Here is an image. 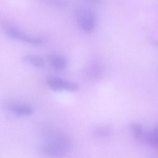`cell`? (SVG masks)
Masks as SVG:
<instances>
[{
    "mask_svg": "<svg viewBox=\"0 0 158 158\" xmlns=\"http://www.w3.org/2000/svg\"><path fill=\"white\" fill-rule=\"evenodd\" d=\"M8 109L17 116H28L33 113V109L28 106L12 105L9 106Z\"/></svg>",
    "mask_w": 158,
    "mask_h": 158,
    "instance_id": "cell-6",
    "label": "cell"
},
{
    "mask_svg": "<svg viewBox=\"0 0 158 158\" xmlns=\"http://www.w3.org/2000/svg\"><path fill=\"white\" fill-rule=\"evenodd\" d=\"M2 27L6 34L11 39L34 45H39L43 42V40L41 38L29 36L14 26L5 24Z\"/></svg>",
    "mask_w": 158,
    "mask_h": 158,
    "instance_id": "cell-3",
    "label": "cell"
},
{
    "mask_svg": "<svg viewBox=\"0 0 158 158\" xmlns=\"http://www.w3.org/2000/svg\"><path fill=\"white\" fill-rule=\"evenodd\" d=\"M85 1H87V2H89L92 3L93 4H100L101 3V0H85Z\"/></svg>",
    "mask_w": 158,
    "mask_h": 158,
    "instance_id": "cell-11",
    "label": "cell"
},
{
    "mask_svg": "<svg viewBox=\"0 0 158 158\" xmlns=\"http://www.w3.org/2000/svg\"><path fill=\"white\" fill-rule=\"evenodd\" d=\"M46 83L50 89L56 92H76L79 89V85L77 83L57 77H50L47 79Z\"/></svg>",
    "mask_w": 158,
    "mask_h": 158,
    "instance_id": "cell-4",
    "label": "cell"
},
{
    "mask_svg": "<svg viewBox=\"0 0 158 158\" xmlns=\"http://www.w3.org/2000/svg\"><path fill=\"white\" fill-rule=\"evenodd\" d=\"M48 2L58 7H65L68 5V0H47Z\"/></svg>",
    "mask_w": 158,
    "mask_h": 158,
    "instance_id": "cell-9",
    "label": "cell"
},
{
    "mask_svg": "<svg viewBox=\"0 0 158 158\" xmlns=\"http://www.w3.org/2000/svg\"><path fill=\"white\" fill-rule=\"evenodd\" d=\"M72 147L70 138L63 134L49 136L43 147L44 152L52 157H60L68 153Z\"/></svg>",
    "mask_w": 158,
    "mask_h": 158,
    "instance_id": "cell-1",
    "label": "cell"
},
{
    "mask_svg": "<svg viewBox=\"0 0 158 158\" xmlns=\"http://www.w3.org/2000/svg\"><path fill=\"white\" fill-rule=\"evenodd\" d=\"M76 21L80 28L85 33H91L97 24L96 15L94 11L87 7H79L76 10Z\"/></svg>",
    "mask_w": 158,
    "mask_h": 158,
    "instance_id": "cell-2",
    "label": "cell"
},
{
    "mask_svg": "<svg viewBox=\"0 0 158 158\" xmlns=\"http://www.w3.org/2000/svg\"><path fill=\"white\" fill-rule=\"evenodd\" d=\"M130 128L133 134L135 139L138 142L141 143L145 130L142 125L137 123H132L130 124Z\"/></svg>",
    "mask_w": 158,
    "mask_h": 158,
    "instance_id": "cell-8",
    "label": "cell"
},
{
    "mask_svg": "<svg viewBox=\"0 0 158 158\" xmlns=\"http://www.w3.org/2000/svg\"><path fill=\"white\" fill-rule=\"evenodd\" d=\"M152 42L153 44L155 45H158V41H153Z\"/></svg>",
    "mask_w": 158,
    "mask_h": 158,
    "instance_id": "cell-12",
    "label": "cell"
},
{
    "mask_svg": "<svg viewBox=\"0 0 158 158\" xmlns=\"http://www.w3.org/2000/svg\"><path fill=\"white\" fill-rule=\"evenodd\" d=\"M96 134L98 136H106L109 135L110 130L108 128L100 127L97 128L95 131Z\"/></svg>",
    "mask_w": 158,
    "mask_h": 158,
    "instance_id": "cell-10",
    "label": "cell"
},
{
    "mask_svg": "<svg viewBox=\"0 0 158 158\" xmlns=\"http://www.w3.org/2000/svg\"><path fill=\"white\" fill-rule=\"evenodd\" d=\"M48 60L51 66L56 70H63L67 66L66 58L59 54H51L48 57Z\"/></svg>",
    "mask_w": 158,
    "mask_h": 158,
    "instance_id": "cell-5",
    "label": "cell"
},
{
    "mask_svg": "<svg viewBox=\"0 0 158 158\" xmlns=\"http://www.w3.org/2000/svg\"><path fill=\"white\" fill-rule=\"evenodd\" d=\"M23 60L37 68H43L45 66L44 59L37 55H27L23 58Z\"/></svg>",
    "mask_w": 158,
    "mask_h": 158,
    "instance_id": "cell-7",
    "label": "cell"
}]
</instances>
